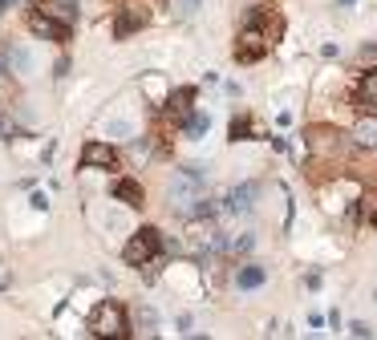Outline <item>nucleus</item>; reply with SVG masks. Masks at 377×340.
<instances>
[{"label":"nucleus","mask_w":377,"mask_h":340,"mask_svg":"<svg viewBox=\"0 0 377 340\" xmlns=\"http://www.w3.org/2000/svg\"><path fill=\"white\" fill-rule=\"evenodd\" d=\"M203 130H207V118H203V113H191V118L183 122V134H187V138H203Z\"/></svg>","instance_id":"16"},{"label":"nucleus","mask_w":377,"mask_h":340,"mask_svg":"<svg viewBox=\"0 0 377 340\" xmlns=\"http://www.w3.org/2000/svg\"><path fill=\"white\" fill-rule=\"evenodd\" d=\"M256 247V235L252 231H240V235H228V251H235V256H247Z\"/></svg>","instance_id":"15"},{"label":"nucleus","mask_w":377,"mask_h":340,"mask_svg":"<svg viewBox=\"0 0 377 340\" xmlns=\"http://www.w3.org/2000/svg\"><path fill=\"white\" fill-rule=\"evenodd\" d=\"M195 97H199L195 85L171 89V94H166V106H163V110H166V122H171V126H183V122L195 113Z\"/></svg>","instance_id":"5"},{"label":"nucleus","mask_w":377,"mask_h":340,"mask_svg":"<svg viewBox=\"0 0 377 340\" xmlns=\"http://www.w3.org/2000/svg\"><path fill=\"white\" fill-rule=\"evenodd\" d=\"M147 20H150V13L142 8V4H126V8L114 16V37H118V41H126V37H134Z\"/></svg>","instance_id":"8"},{"label":"nucleus","mask_w":377,"mask_h":340,"mask_svg":"<svg viewBox=\"0 0 377 340\" xmlns=\"http://www.w3.org/2000/svg\"><path fill=\"white\" fill-rule=\"evenodd\" d=\"M82 166H89V170H118V150L110 142H85Z\"/></svg>","instance_id":"7"},{"label":"nucleus","mask_w":377,"mask_h":340,"mask_svg":"<svg viewBox=\"0 0 377 340\" xmlns=\"http://www.w3.org/2000/svg\"><path fill=\"white\" fill-rule=\"evenodd\" d=\"M37 8L57 16V20H69V25L78 20V4H73V0H37Z\"/></svg>","instance_id":"13"},{"label":"nucleus","mask_w":377,"mask_h":340,"mask_svg":"<svg viewBox=\"0 0 377 340\" xmlns=\"http://www.w3.org/2000/svg\"><path fill=\"white\" fill-rule=\"evenodd\" d=\"M353 142L361 150H377V118H357L353 122Z\"/></svg>","instance_id":"12"},{"label":"nucleus","mask_w":377,"mask_h":340,"mask_svg":"<svg viewBox=\"0 0 377 340\" xmlns=\"http://www.w3.org/2000/svg\"><path fill=\"white\" fill-rule=\"evenodd\" d=\"M280 37H284V16H280V8L256 4V8L244 16V29L235 37V61L252 65V61H260V57H268Z\"/></svg>","instance_id":"1"},{"label":"nucleus","mask_w":377,"mask_h":340,"mask_svg":"<svg viewBox=\"0 0 377 340\" xmlns=\"http://www.w3.org/2000/svg\"><path fill=\"white\" fill-rule=\"evenodd\" d=\"M159 251H163V231L159 227H138L122 247V259L130 267H147L150 259H159Z\"/></svg>","instance_id":"4"},{"label":"nucleus","mask_w":377,"mask_h":340,"mask_svg":"<svg viewBox=\"0 0 377 340\" xmlns=\"http://www.w3.org/2000/svg\"><path fill=\"white\" fill-rule=\"evenodd\" d=\"M203 0H175V16H195Z\"/></svg>","instance_id":"18"},{"label":"nucleus","mask_w":377,"mask_h":340,"mask_svg":"<svg viewBox=\"0 0 377 340\" xmlns=\"http://www.w3.org/2000/svg\"><path fill=\"white\" fill-rule=\"evenodd\" d=\"M228 138H231V142H244V138H252V118H235Z\"/></svg>","instance_id":"17"},{"label":"nucleus","mask_w":377,"mask_h":340,"mask_svg":"<svg viewBox=\"0 0 377 340\" xmlns=\"http://www.w3.org/2000/svg\"><path fill=\"white\" fill-rule=\"evenodd\" d=\"M256 199H260V182H240V187L223 199V207H228L231 215H244V210L256 207Z\"/></svg>","instance_id":"9"},{"label":"nucleus","mask_w":377,"mask_h":340,"mask_svg":"<svg viewBox=\"0 0 377 340\" xmlns=\"http://www.w3.org/2000/svg\"><path fill=\"white\" fill-rule=\"evenodd\" d=\"M89 332L101 340H126L134 332L130 328V312L118 304V300H101L94 312H89Z\"/></svg>","instance_id":"2"},{"label":"nucleus","mask_w":377,"mask_h":340,"mask_svg":"<svg viewBox=\"0 0 377 340\" xmlns=\"http://www.w3.org/2000/svg\"><path fill=\"white\" fill-rule=\"evenodd\" d=\"M264 279H268V272H264L260 263H244L240 272H235V288H264Z\"/></svg>","instance_id":"14"},{"label":"nucleus","mask_w":377,"mask_h":340,"mask_svg":"<svg viewBox=\"0 0 377 340\" xmlns=\"http://www.w3.org/2000/svg\"><path fill=\"white\" fill-rule=\"evenodd\" d=\"M353 101L365 110H377V69H361V77L353 81Z\"/></svg>","instance_id":"10"},{"label":"nucleus","mask_w":377,"mask_h":340,"mask_svg":"<svg viewBox=\"0 0 377 340\" xmlns=\"http://www.w3.org/2000/svg\"><path fill=\"white\" fill-rule=\"evenodd\" d=\"M203 194H207V175H203V170H191V166L175 170L171 182H166V199H171V210H175V215H183V210L191 207L195 199H203Z\"/></svg>","instance_id":"3"},{"label":"nucleus","mask_w":377,"mask_h":340,"mask_svg":"<svg viewBox=\"0 0 377 340\" xmlns=\"http://www.w3.org/2000/svg\"><path fill=\"white\" fill-rule=\"evenodd\" d=\"M29 32H33V37H45V41H57V45H66L69 41V20H57V16L33 8V13H29Z\"/></svg>","instance_id":"6"},{"label":"nucleus","mask_w":377,"mask_h":340,"mask_svg":"<svg viewBox=\"0 0 377 340\" xmlns=\"http://www.w3.org/2000/svg\"><path fill=\"white\" fill-rule=\"evenodd\" d=\"M337 4H345V8H353V0H337Z\"/></svg>","instance_id":"20"},{"label":"nucleus","mask_w":377,"mask_h":340,"mask_svg":"<svg viewBox=\"0 0 377 340\" xmlns=\"http://www.w3.org/2000/svg\"><path fill=\"white\" fill-rule=\"evenodd\" d=\"M118 199V203H126V207H142V203H147V191H142V182H138V178H118L114 182V191H110Z\"/></svg>","instance_id":"11"},{"label":"nucleus","mask_w":377,"mask_h":340,"mask_svg":"<svg viewBox=\"0 0 377 340\" xmlns=\"http://www.w3.org/2000/svg\"><path fill=\"white\" fill-rule=\"evenodd\" d=\"M349 332H353V336H373V328H369L365 320H353L349 324Z\"/></svg>","instance_id":"19"}]
</instances>
